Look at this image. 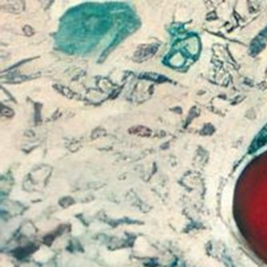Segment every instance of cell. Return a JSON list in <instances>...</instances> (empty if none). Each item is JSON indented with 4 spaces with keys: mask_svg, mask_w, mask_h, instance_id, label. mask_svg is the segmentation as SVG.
Masks as SVG:
<instances>
[{
    "mask_svg": "<svg viewBox=\"0 0 267 267\" xmlns=\"http://www.w3.org/2000/svg\"><path fill=\"white\" fill-rule=\"evenodd\" d=\"M267 142V130L264 129L261 133H259V136L256 139L255 142V145H258V147H262L263 146L265 143Z\"/></svg>",
    "mask_w": 267,
    "mask_h": 267,
    "instance_id": "1",
    "label": "cell"
}]
</instances>
